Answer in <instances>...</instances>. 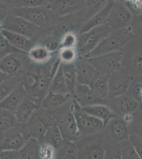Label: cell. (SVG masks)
Here are the masks:
<instances>
[{"mask_svg":"<svg viewBox=\"0 0 142 159\" xmlns=\"http://www.w3.org/2000/svg\"><path fill=\"white\" fill-rule=\"evenodd\" d=\"M2 28L22 34L33 40L39 34L43 28L38 27L25 19L10 13L2 25Z\"/></svg>","mask_w":142,"mask_h":159,"instance_id":"cell-11","label":"cell"},{"mask_svg":"<svg viewBox=\"0 0 142 159\" xmlns=\"http://www.w3.org/2000/svg\"><path fill=\"white\" fill-rule=\"evenodd\" d=\"M77 145L76 142L64 139L60 147L55 150V158L63 159H75L77 158Z\"/></svg>","mask_w":142,"mask_h":159,"instance_id":"cell-27","label":"cell"},{"mask_svg":"<svg viewBox=\"0 0 142 159\" xmlns=\"http://www.w3.org/2000/svg\"><path fill=\"white\" fill-rule=\"evenodd\" d=\"M51 0H11L9 5L11 7H35L47 6Z\"/></svg>","mask_w":142,"mask_h":159,"instance_id":"cell-35","label":"cell"},{"mask_svg":"<svg viewBox=\"0 0 142 159\" xmlns=\"http://www.w3.org/2000/svg\"><path fill=\"white\" fill-rule=\"evenodd\" d=\"M131 27L136 37H142V13L134 16Z\"/></svg>","mask_w":142,"mask_h":159,"instance_id":"cell-41","label":"cell"},{"mask_svg":"<svg viewBox=\"0 0 142 159\" xmlns=\"http://www.w3.org/2000/svg\"><path fill=\"white\" fill-rule=\"evenodd\" d=\"M52 54L43 45H36L27 55L28 58L35 63L45 64L50 60Z\"/></svg>","mask_w":142,"mask_h":159,"instance_id":"cell-31","label":"cell"},{"mask_svg":"<svg viewBox=\"0 0 142 159\" xmlns=\"http://www.w3.org/2000/svg\"><path fill=\"white\" fill-rule=\"evenodd\" d=\"M73 112L76 118L80 139L103 132V121L85 112L83 107L73 99Z\"/></svg>","mask_w":142,"mask_h":159,"instance_id":"cell-5","label":"cell"},{"mask_svg":"<svg viewBox=\"0 0 142 159\" xmlns=\"http://www.w3.org/2000/svg\"><path fill=\"white\" fill-rule=\"evenodd\" d=\"M73 99L70 94H63L49 91L42 100L40 107L50 112L59 108Z\"/></svg>","mask_w":142,"mask_h":159,"instance_id":"cell-23","label":"cell"},{"mask_svg":"<svg viewBox=\"0 0 142 159\" xmlns=\"http://www.w3.org/2000/svg\"><path fill=\"white\" fill-rule=\"evenodd\" d=\"M74 63L76 75V84L89 85L97 71L95 68L84 56H77Z\"/></svg>","mask_w":142,"mask_h":159,"instance_id":"cell-19","label":"cell"},{"mask_svg":"<svg viewBox=\"0 0 142 159\" xmlns=\"http://www.w3.org/2000/svg\"><path fill=\"white\" fill-rule=\"evenodd\" d=\"M108 1L109 0H85V7L83 9L85 21L102 9L107 4Z\"/></svg>","mask_w":142,"mask_h":159,"instance_id":"cell-34","label":"cell"},{"mask_svg":"<svg viewBox=\"0 0 142 159\" xmlns=\"http://www.w3.org/2000/svg\"><path fill=\"white\" fill-rule=\"evenodd\" d=\"M11 0H0V2H3V3H5L8 4L10 2Z\"/></svg>","mask_w":142,"mask_h":159,"instance_id":"cell-47","label":"cell"},{"mask_svg":"<svg viewBox=\"0 0 142 159\" xmlns=\"http://www.w3.org/2000/svg\"><path fill=\"white\" fill-rule=\"evenodd\" d=\"M10 13L25 19L43 28L50 27L57 17L48 6L11 7Z\"/></svg>","mask_w":142,"mask_h":159,"instance_id":"cell-3","label":"cell"},{"mask_svg":"<svg viewBox=\"0 0 142 159\" xmlns=\"http://www.w3.org/2000/svg\"><path fill=\"white\" fill-rule=\"evenodd\" d=\"M98 134L87 136L76 141L78 150L77 158L104 159L105 157L104 136H98Z\"/></svg>","mask_w":142,"mask_h":159,"instance_id":"cell-6","label":"cell"},{"mask_svg":"<svg viewBox=\"0 0 142 159\" xmlns=\"http://www.w3.org/2000/svg\"><path fill=\"white\" fill-rule=\"evenodd\" d=\"M60 41L58 42L56 39L47 38L45 40L43 43L42 44L46 48H47L50 52L54 53L55 52H58L59 48Z\"/></svg>","mask_w":142,"mask_h":159,"instance_id":"cell-42","label":"cell"},{"mask_svg":"<svg viewBox=\"0 0 142 159\" xmlns=\"http://www.w3.org/2000/svg\"><path fill=\"white\" fill-rule=\"evenodd\" d=\"M64 141L61 131L56 124L49 127L45 135L43 138L41 143L52 147L54 149H57Z\"/></svg>","mask_w":142,"mask_h":159,"instance_id":"cell-29","label":"cell"},{"mask_svg":"<svg viewBox=\"0 0 142 159\" xmlns=\"http://www.w3.org/2000/svg\"><path fill=\"white\" fill-rule=\"evenodd\" d=\"M49 91L61 94H68L65 79L63 75L61 63L60 64L57 71L53 78Z\"/></svg>","mask_w":142,"mask_h":159,"instance_id":"cell-32","label":"cell"},{"mask_svg":"<svg viewBox=\"0 0 142 159\" xmlns=\"http://www.w3.org/2000/svg\"><path fill=\"white\" fill-rule=\"evenodd\" d=\"M22 70L11 75L0 83V102L5 99L21 82Z\"/></svg>","mask_w":142,"mask_h":159,"instance_id":"cell-28","label":"cell"},{"mask_svg":"<svg viewBox=\"0 0 142 159\" xmlns=\"http://www.w3.org/2000/svg\"><path fill=\"white\" fill-rule=\"evenodd\" d=\"M58 57L63 63H73L77 59L78 54L76 48H61L58 51Z\"/></svg>","mask_w":142,"mask_h":159,"instance_id":"cell-37","label":"cell"},{"mask_svg":"<svg viewBox=\"0 0 142 159\" xmlns=\"http://www.w3.org/2000/svg\"><path fill=\"white\" fill-rule=\"evenodd\" d=\"M142 103V90H141V103Z\"/></svg>","mask_w":142,"mask_h":159,"instance_id":"cell-49","label":"cell"},{"mask_svg":"<svg viewBox=\"0 0 142 159\" xmlns=\"http://www.w3.org/2000/svg\"><path fill=\"white\" fill-rule=\"evenodd\" d=\"M132 81L131 77L121 69L110 74L108 80V99L126 94Z\"/></svg>","mask_w":142,"mask_h":159,"instance_id":"cell-14","label":"cell"},{"mask_svg":"<svg viewBox=\"0 0 142 159\" xmlns=\"http://www.w3.org/2000/svg\"><path fill=\"white\" fill-rule=\"evenodd\" d=\"M115 1L109 0L108 3L102 9L96 13L85 21L80 29L79 34L85 33L93 28L107 24L108 18Z\"/></svg>","mask_w":142,"mask_h":159,"instance_id":"cell-21","label":"cell"},{"mask_svg":"<svg viewBox=\"0 0 142 159\" xmlns=\"http://www.w3.org/2000/svg\"><path fill=\"white\" fill-rule=\"evenodd\" d=\"M83 108L88 114L101 120L104 127L112 118L116 117L112 109L107 105H93Z\"/></svg>","mask_w":142,"mask_h":159,"instance_id":"cell-26","label":"cell"},{"mask_svg":"<svg viewBox=\"0 0 142 159\" xmlns=\"http://www.w3.org/2000/svg\"><path fill=\"white\" fill-rule=\"evenodd\" d=\"M16 52L19 51L11 46L5 37L0 32V59L10 53Z\"/></svg>","mask_w":142,"mask_h":159,"instance_id":"cell-39","label":"cell"},{"mask_svg":"<svg viewBox=\"0 0 142 159\" xmlns=\"http://www.w3.org/2000/svg\"><path fill=\"white\" fill-rule=\"evenodd\" d=\"M56 124L52 113L40 107L34 112L25 124L31 137L41 142L49 127Z\"/></svg>","mask_w":142,"mask_h":159,"instance_id":"cell-7","label":"cell"},{"mask_svg":"<svg viewBox=\"0 0 142 159\" xmlns=\"http://www.w3.org/2000/svg\"><path fill=\"white\" fill-rule=\"evenodd\" d=\"M109 76L108 75L96 71L89 84V86L94 93L104 99H108Z\"/></svg>","mask_w":142,"mask_h":159,"instance_id":"cell-24","label":"cell"},{"mask_svg":"<svg viewBox=\"0 0 142 159\" xmlns=\"http://www.w3.org/2000/svg\"><path fill=\"white\" fill-rule=\"evenodd\" d=\"M122 57V51H119L86 58L97 71L109 76L121 68Z\"/></svg>","mask_w":142,"mask_h":159,"instance_id":"cell-9","label":"cell"},{"mask_svg":"<svg viewBox=\"0 0 142 159\" xmlns=\"http://www.w3.org/2000/svg\"><path fill=\"white\" fill-rule=\"evenodd\" d=\"M113 1H116V2H123V3H125V2L128 1L129 0H113Z\"/></svg>","mask_w":142,"mask_h":159,"instance_id":"cell-48","label":"cell"},{"mask_svg":"<svg viewBox=\"0 0 142 159\" xmlns=\"http://www.w3.org/2000/svg\"><path fill=\"white\" fill-rule=\"evenodd\" d=\"M42 143L35 138L30 137L24 147L19 150L20 159H41Z\"/></svg>","mask_w":142,"mask_h":159,"instance_id":"cell-25","label":"cell"},{"mask_svg":"<svg viewBox=\"0 0 142 159\" xmlns=\"http://www.w3.org/2000/svg\"><path fill=\"white\" fill-rule=\"evenodd\" d=\"M15 114L0 107V134L18 124Z\"/></svg>","mask_w":142,"mask_h":159,"instance_id":"cell-33","label":"cell"},{"mask_svg":"<svg viewBox=\"0 0 142 159\" xmlns=\"http://www.w3.org/2000/svg\"><path fill=\"white\" fill-rule=\"evenodd\" d=\"M77 40V36L75 33L72 31L67 32L64 34L61 40L58 50L61 48H76Z\"/></svg>","mask_w":142,"mask_h":159,"instance_id":"cell-38","label":"cell"},{"mask_svg":"<svg viewBox=\"0 0 142 159\" xmlns=\"http://www.w3.org/2000/svg\"><path fill=\"white\" fill-rule=\"evenodd\" d=\"M27 94V91L21 82L5 99L0 102V107L14 113Z\"/></svg>","mask_w":142,"mask_h":159,"instance_id":"cell-22","label":"cell"},{"mask_svg":"<svg viewBox=\"0 0 142 159\" xmlns=\"http://www.w3.org/2000/svg\"><path fill=\"white\" fill-rule=\"evenodd\" d=\"M128 139L133 145L140 159H142V138L133 132H131Z\"/></svg>","mask_w":142,"mask_h":159,"instance_id":"cell-40","label":"cell"},{"mask_svg":"<svg viewBox=\"0 0 142 159\" xmlns=\"http://www.w3.org/2000/svg\"><path fill=\"white\" fill-rule=\"evenodd\" d=\"M121 159H140L128 138L120 143Z\"/></svg>","mask_w":142,"mask_h":159,"instance_id":"cell-36","label":"cell"},{"mask_svg":"<svg viewBox=\"0 0 142 159\" xmlns=\"http://www.w3.org/2000/svg\"><path fill=\"white\" fill-rule=\"evenodd\" d=\"M61 63L68 94L73 97L76 84V75L74 63H63L61 61Z\"/></svg>","mask_w":142,"mask_h":159,"instance_id":"cell-30","label":"cell"},{"mask_svg":"<svg viewBox=\"0 0 142 159\" xmlns=\"http://www.w3.org/2000/svg\"><path fill=\"white\" fill-rule=\"evenodd\" d=\"M24 52H12L0 59V71L8 75L16 74L20 69H25ZM27 54V53H26Z\"/></svg>","mask_w":142,"mask_h":159,"instance_id":"cell-18","label":"cell"},{"mask_svg":"<svg viewBox=\"0 0 142 159\" xmlns=\"http://www.w3.org/2000/svg\"><path fill=\"white\" fill-rule=\"evenodd\" d=\"M105 143L120 144L128 138L130 133L128 122L121 117L112 118L104 127Z\"/></svg>","mask_w":142,"mask_h":159,"instance_id":"cell-12","label":"cell"},{"mask_svg":"<svg viewBox=\"0 0 142 159\" xmlns=\"http://www.w3.org/2000/svg\"><path fill=\"white\" fill-rule=\"evenodd\" d=\"M2 29V25L0 24V30H1V29Z\"/></svg>","mask_w":142,"mask_h":159,"instance_id":"cell-50","label":"cell"},{"mask_svg":"<svg viewBox=\"0 0 142 159\" xmlns=\"http://www.w3.org/2000/svg\"><path fill=\"white\" fill-rule=\"evenodd\" d=\"M73 99L82 107L95 105H107L109 100L97 96L89 85L76 84L73 94Z\"/></svg>","mask_w":142,"mask_h":159,"instance_id":"cell-15","label":"cell"},{"mask_svg":"<svg viewBox=\"0 0 142 159\" xmlns=\"http://www.w3.org/2000/svg\"><path fill=\"white\" fill-rule=\"evenodd\" d=\"M85 0H51L48 7L57 17H64L84 9Z\"/></svg>","mask_w":142,"mask_h":159,"instance_id":"cell-16","label":"cell"},{"mask_svg":"<svg viewBox=\"0 0 142 159\" xmlns=\"http://www.w3.org/2000/svg\"><path fill=\"white\" fill-rule=\"evenodd\" d=\"M133 17V13L125 3L115 1L107 24L112 30L122 29L131 26Z\"/></svg>","mask_w":142,"mask_h":159,"instance_id":"cell-13","label":"cell"},{"mask_svg":"<svg viewBox=\"0 0 142 159\" xmlns=\"http://www.w3.org/2000/svg\"><path fill=\"white\" fill-rule=\"evenodd\" d=\"M51 113L64 139L74 142L80 139L76 118L73 112V99Z\"/></svg>","mask_w":142,"mask_h":159,"instance_id":"cell-2","label":"cell"},{"mask_svg":"<svg viewBox=\"0 0 142 159\" xmlns=\"http://www.w3.org/2000/svg\"><path fill=\"white\" fill-rule=\"evenodd\" d=\"M0 159H20L19 150L0 151Z\"/></svg>","mask_w":142,"mask_h":159,"instance_id":"cell-43","label":"cell"},{"mask_svg":"<svg viewBox=\"0 0 142 159\" xmlns=\"http://www.w3.org/2000/svg\"><path fill=\"white\" fill-rule=\"evenodd\" d=\"M108 24L93 28L77 36L76 49L78 56L86 57L112 31Z\"/></svg>","mask_w":142,"mask_h":159,"instance_id":"cell-4","label":"cell"},{"mask_svg":"<svg viewBox=\"0 0 142 159\" xmlns=\"http://www.w3.org/2000/svg\"><path fill=\"white\" fill-rule=\"evenodd\" d=\"M8 4L0 2V24L3 25L9 14L11 8H9Z\"/></svg>","mask_w":142,"mask_h":159,"instance_id":"cell-44","label":"cell"},{"mask_svg":"<svg viewBox=\"0 0 142 159\" xmlns=\"http://www.w3.org/2000/svg\"><path fill=\"white\" fill-rule=\"evenodd\" d=\"M137 135H139V136H140V137L142 138V121L140 126L139 127V134H136Z\"/></svg>","mask_w":142,"mask_h":159,"instance_id":"cell-46","label":"cell"},{"mask_svg":"<svg viewBox=\"0 0 142 159\" xmlns=\"http://www.w3.org/2000/svg\"><path fill=\"white\" fill-rule=\"evenodd\" d=\"M30 137L26 125L18 123L0 134V151L20 150Z\"/></svg>","mask_w":142,"mask_h":159,"instance_id":"cell-8","label":"cell"},{"mask_svg":"<svg viewBox=\"0 0 142 159\" xmlns=\"http://www.w3.org/2000/svg\"><path fill=\"white\" fill-rule=\"evenodd\" d=\"M0 32L5 37L10 45L20 52L28 54L29 51L36 45L34 40L22 34L3 28L1 29Z\"/></svg>","mask_w":142,"mask_h":159,"instance_id":"cell-20","label":"cell"},{"mask_svg":"<svg viewBox=\"0 0 142 159\" xmlns=\"http://www.w3.org/2000/svg\"><path fill=\"white\" fill-rule=\"evenodd\" d=\"M135 37L136 36L131 26L112 30L101 41L86 57L122 51L127 43Z\"/></svg>","mask_w":142,"mask_h":159,"instance_id":"cell-1","label":"cell"},{"mask_svg":"<svg viewBox=\"0 0 142 159\" xmlns=\"http://www.w3.org/2000/svg\"><path fill=\"white\" fill-rule=\"evenodd\" d=\"M10 75H8L7 74H4L3 73L1 72L0 71V83L3 81L4 80L6 79V78H7L8 76Z\"/></svg>","mask_w":142,"mask_h":159,"instance_id":"cell-45","label":"cell"},{"mask_svg":"<svg viewBox=\"0 0 142 159\" xmlns=\"http://www.w3.org/2000/svg\"><path fill=\"white\" fill-rule=\"evenodd\" d=\"M41 102L34 97L27 94L14 112L18 123L25 125L34 112L40 107Z\"/></svg>","mask_w":142,"mask_h":159,"instance_id":"cell-17","label":"cell"},{"mask_svg":"<svg viewBox=\"0 0 142 159\" xmlns=\"http://www.w3.org/2000/svg\"><path fill=\"white\" fill-rule=\"evenodd\" d=\"M108 106L115 114L124 116L127 122L133 119V116L137 113L141 108V103L130 95L127 94L109 100ZM122 118V117H121Z\"/></svg>","mask_w":142,"mask_h":159,"instance_id":"cell-10","label":"cell"}]
</instances>
